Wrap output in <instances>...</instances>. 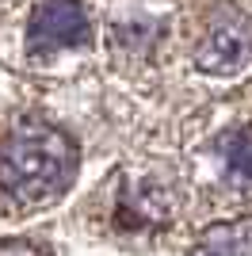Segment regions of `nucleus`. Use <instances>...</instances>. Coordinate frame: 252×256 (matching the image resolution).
Returning a JSON list of instances; mask_svg holds the SVG:
<instances>
[{
  "mask_svg": "<svg viewBox=\"0 0 252 256\" xmlns=\"http://www.w3.org/2000/svg\"><path fill=\"white\" fill-rule=\"evenodd\" d=\"M76 180V146L46 122H23L0 142V195L16 206H46Z\"/></svg>",
  "mask_w": 252,
  "mask_h": 256,
  "instance_id": "nucleus-1",
  "label": "nucleus"
},
{
  "mask_svg": "<svg viewBox=\"0 0 252 256\" xmlns=\"http://www.w3.org/2000/svg\"><path fill=\"white\" fill-rule=\"evenodd\" d=\"M248 62H252V16L226 4V12H218L214 23L202 31L199 46H195V65L202 73L230 76L241 73Z\"/></svg>",
  "mask_w": 252,
  "mask_h": 256,
  "instance_id": "nucleus-2",
  "label": "nucleus"
},
{
  "mask_svg": "<svg viewBox=\"0 0 252 256\" xmlns=\"http://www.w3.org/2000/svg\"><path fill=\"white\" fill-rule=\"evenodd\" d=\"M88 38H92V20L80 0H42L27 23V50L38 58L84 46Z\"/></svg>",
  "mask_w": 252,
  "mask_h": 256,
  "instance_id": "nucleus-3",
  "label": "nucleus"
},
{
  "mask_svg": "<svg viewBox=\"0 0 252 256\" xmlns=\"http://www.w3.org/2000/svg\"><path fill=\"white\" fill-rule=\"evenodd\" d=\"M111 218H115L118 230H157V226L168 222V199L157 184H149V180L122 184Z\"/></svg>",
  "mask_w": 252,
  "mask_h": 256,
  "instance_id": "nucleus-4",
  "label": "nucleus"
},
{
  "mask_svg": "<svg viewBox=\"0 0 252 256\" xmlns=\"http://www.w3.org/2000/svg\"><path fill=\"white\" fill-rule=\"evenodd\" d=\"M191 256H252V218H230L202 230Z\"/></svg>",
  "mask_w": 252,
  "mask_h": 256,
  "instance_id": "nucleus-5",
  "label": "nucleus"
},
{
  "mask_svg": "<svg viewBox=\"0 0 252 256\" xmlns=\"http://www.w3.org/2000/svg\"><path fill=\"white\" fill-rule=\"evenodd\" d=\"M222 157H226V172L241 184H252V122L237 126L222 138Z\"/></svg>",
  "mask_w": 252,
  "mask_h": 256,
  "instance_id": "nucleus-6",
  "label": "nucleus"
},
{
  "mask_svg": "<svg viewBox=\"0 0 252 256\" xmlns=\"http://www.w3.org/2000/svg\"><path fill=\"white\" fill-rule=\"evenodd\" d=\"M0 256H50L42 245H31V241H20V237H12V241H0Z\"/></svg>",
  "mask_w": 252,
  "mask_h": 256,
  "instance_id": "nucleus-7",
  "label": "nucleus"
}]
</instances>
